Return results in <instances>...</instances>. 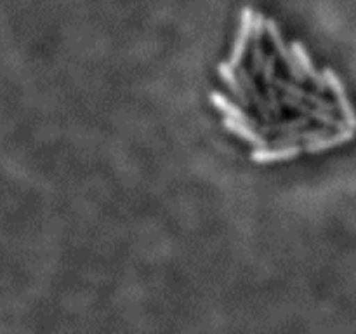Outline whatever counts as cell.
<instances>
[{
  "label": "cell",
  "mask_w": 356,
  "mask_h": 334,
  "mask_svg": "<svg viewBox=\"0 0 356 334\" xmlns=\"http://www.w3.org/2000/svg\"><path fill=\"white\" fill-rule=\"evenodd\" d=\"M216 73L228 93L209 103L226 132L250 145L259 166L287 162L348 145L356 138V108L343 79L315 65L301 40H285L280 24L243 7L228 59Z\"/></svg>",
  "instance_id": "cell-1"
}]
</instances>
